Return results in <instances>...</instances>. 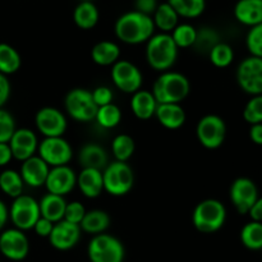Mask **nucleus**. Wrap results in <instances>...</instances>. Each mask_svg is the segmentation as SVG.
<instances>
[{"label": "nucleus", "instance_id": "de8ad7c7", "mask_svg": "<svg viewBox=\"0 0 262 262\" xmlns=\"http://www.w3.org/2000/svg\"><path fill=\"white\" fill-rule=\"evenodd\" d=\"M13 155L9 143H0V166H5L12 161Z\"/></svg>", "mask_w": 262, "mask_h": 262}, {"label": "nucleus", "instance_id": "423d86ee", "mask_svg": "<svg viewBox=\"0 0 262 262\" xmlns=\"http://www.w3.org/2000/svg\"><path fill=\"white\" fill-rule=\"evenodd\" d=\"M87 255L91 262H123L125 250L117 237L102 233L94 235L90 241Z\"/></svg>", "mask_w": 262, "mask_h": 262}, {"label": "nucleus", "instance_id": "58836bf2", "mask_svg": "<svg viewBox=\"0 0 262 262\" xmlns=\"http://www.w3.org/2000/svg\"><path fill=\"white\" fill-rule=\"evenodd\" d=\"M243 118L251 125L262 123V95L251 97L243 109Z\"/></svg>", "mask_w": 262, "mask_h": 262}, {"label": "nucleus", "instance_id": "bb28decb", "mask_svg": "<svg viewBox=\"0 0 262 262\" xmlns=\"http://www.w3.org/2000/svg\"><path fill=\"white\" fill-rule=\"evenodd\" d=\"M110 223H112V219L106 211L91 210V211L86 212L83 220L79 224V228H81L82 232L97 235L106 232L107 228L110 227Z\"/></svg>", "mask_w": 262, "mask_h": 262}, {"label": "nucleus", "instance_id": "c756f323", "mask_svg": "<svg viewBox=\"0 0 262 262\" xmlns=\"http://www.w3.org/2000/svg\"><path fill=\"white\" fill-rule=\"evenodd\" d=\"M22 59L19 53L9 43H0V73L4 76L14 74L19 71Z\"/></svg>", "mask_w": 262, "mask_h": 262}, {"label": "nucleus", "instance_id": "4c0bfd02", "mask_svg": "<svg viewBox=\"0 0 262 262\" xmlns=\"http://www.w3.org/2000/svg\"><path fill=\"white\" fill-rule=\"evenodd\" d=\"M219 42L220 37L216 30H214L211 27H202L200 30H197V36L193 48L197 51H200V53L209 54L211 51V49Z\"/></svg>", "mask_w": 262, "mask_h": 262}, {"label": "nucleus", "instance_id": "09e8293b", "mask_svg": "<svg viewBox=\"0 0 262 262\" xmlns=\"http://www.w3.org/2000/svg\"><path fill=\"white\" fill-rule=\"evenodd\" d=\"M248 215H250L251 219H252L253 222L262 223V197H258L257 201L255 202V205L251 207Z\"/></svg>", "mask_w": 262, "mask_h": 262}, {"label": "nucleus", "instance_id": "c85d7f7f", "mask_svg": "<svg viewBox=\"0 0 262 262\" xmlns=\"http://www.w3.org/2000/svg\"><path fill=\"white\" fill-rule=\"evenodd\" d=\"M152 15L155 28H159L163 33H170L179 25V15L168 2L159 4Z\"/></svg>", "mask_w": 262, "mask_h": 262}, {"label": "nucleus", "instance_id": "39448f33", "mask_svg": "<svg viewBox=\"0 0 262 262\" xmlns=\"http://www.w3.org/2000/svg\"><path fill=\"white\" fill-rule=\"evenodd\" d=\"M104 191L114 197L125 196L129 193L135 184V174L127 163L113 161L102 170Z\"/></svg>", "mask_w": 262, "mask_h": 262}, {"label": "nucleus", "instance_id": "7ed1b4c3", "mask_svg": "<svg viewBox=\"0 0 262 262\" xmlns=\"http://www.w3.org/2000/svg\"><path fill=\"white\" fill-rule=\"evenodd\" d=\"M178 51L170 33L161 32L146 42V60L151 68L163 73L176 64Z\"/></svg>", "mask_w": 262, "mask_h": 262}, {"label": "nucleus", "instance_id": "a18cd8bd", "mask_svg": "<svg viewBox=\"0 0 262 262\" xmlns=\"http://www.w3.org/2000/svg\"><path fill=\"white\" fill-rule=\"evenodd\" d=\"M158 0H136L135 2V10L142 13L146 15H152L158 8Z\"/></svg>", "mask_w": 262, "mask_h": 262}, {"label": "nucleus", "instance_id": "f3484780", "mask_svg": "<svg viewBox=\"0 0 262 262\" xmlns=\"http://www.w3.org/2000/svg\"><path fill=\"white\" fill-rule=\"evenodd\" d=\"M77 186V174L71 166H55L51 168L46 178L45 187L49 193L66 196Z\"/></svg>", "mask_w": 262, "mask_h": 262}, {"label": "nucleus", "instance_id": "5701e85b", "mask_svg": "<svg viewBox=\"0 0 262 262\" xmlns=\"http://www.w3.org/2000/svg\"><path fill=\"white\" fill-rule=\"evenodd\" d=\"M234 17L242 25L253 27L262 23V0H238Z\"/></svg>", "mask_w": 262, "mask_h": 262}, {"label": "nucleus", "instance_id": "49530a36", "mask_svg": "<svg viewBox=\"0 0 262 262\" xmlns=\"http://www.w3.org/2000/svg\"><path fill=\"white\" fill-rule=\"evenodd\" d=\"M10 96V83L8 81L7 76L0 73V109L5 105V102L9 100Z\"/></svg>", "mask_w": 262, "mask_h": 262}, {"label": "nucleus", "instance_id": "9d476101", "mask_svg": "<svg viewBox=\"0 0 262 262\" xmlns=\"http://www.w3.org/2000/svg\"><path fill=\"white\" fill-rule=\"evenodd\" d=\"M38 156L48 164L50 168L68 165L73 158L72 146L63 137L43 138L38 143Z\"/></svg>", "mask_w": 262, "mask_h": 262}, {"label": "nucleus", "instance_id": "b1692460", "mask_svg": "<svg viewBox=\"0 0 262 262\" xmlns=\"http://www.w3.org/2000/svg\"><path fill=\"white\" fill-rule=\"evenodd\" d=\"M158 101L154 97L152 92L140 90L135 92L130 99V110L135 117L140 120H148L155 115Z\"/></svg>", "mask_w": 262, "mask_h": 262}, {"label": "nucleus", "instance_id": "79ce46f5", "mask_svg": "<svg viewBox=\"0 0 262 262\" xmlns=\"http://www.w3.org/2000/svg\"><path fill=\"white\" fill-rule=\"evenodd\" d=\"M86 209L83 205L78 201H72L67 204L66 212H64V219L66 222L72 223V224L79 225L83 220L84 215H86Z\"/></svg>", "mask_w": 262, "mask_h": 262}, {"label": "nucleus", "instance_id": "3c124183", "mask_svg": "<svg viewBox=\"0 0 262 262\" xmlns=\"http://www.w3.org/2000/svg\"><path fill=\"white\" fill-rule=\"evenodd\" d=\"M8 219H9V211H8L7 206H5L4 202L0 200V230L5 227Z\"/></svg>", "mask_w": 262, "mask_h": 262}, {"label": "nucleus", "instance_id": "603ef678", "mask_svg": "<svg viewBox=\"0 0 262 262\" xmlns=\"http://www.w3.org/2000/svg\"><path fill=\"white\" fill-rule=\"evenodd\" d=\"M81 2H92V0H81Z\"/></svg>", "mask_w": 262, "mask_h": 262}, {"label": "nucleus", "instance_id": "c9c22d12", "mask_svg": "<svg viewBox=\"0 0 262 262\" xmlns=\"http://www.w3.org/2000/svg\"><path fill=\"white\" fill-rule=\"evenodd\" d=\"M171 38L178 49H188L194 45L197 36V30L192 25L182 23L178 25L170 33Z\"/></svg>", "mask_w": 262, "mask_h": 262}, {"label": "nucleus", "instance_id": "f704fd0d", "mask_svg": "<svg viewBox=\"0 0 262 262\" xmlns=\"http://www.w3.org/2000/svg\"><path fill=\"white\" fill-rule=\"evenodd\" d=\"M95 120H96L100 127L105 128V129H113L122 122V110L118 105L112 102V104L105 105V106L97 109Z\"/></svg>", "mask_w": 262, "mask_h": 262}, {"label": "nucleus", "instance_id": "9b49d317", "mask_svg": "<svg viewBox=\"0 0 262 262\" xmlns=\"http://www.w3.org/2000/svg\"><path fill=\"white\" fill-rule=\"evenodd\" d=\"M237 82L246 94L262 95V59L256 56L243 59L237 69Z\"/></svg>", "mask_w": 262, "mask_h": 262}, {"label": "nucleus", "instance_id": "0eeeda50", "mask_svg": "<svg viewBox=\"0 0 262 262\" xmlns=\"http://www.w3.org/2000/svg\"><path fill=\"white\" fill-rule=\"evenodd\" d=\"M64 106L72 119L81 123L95 120L99 109L92 99L91 91L86 89L71 90L64 100Z\"/></svg>", "mask_w": 262, "mask_h": 262}, {"label": "nucleus", "instance_id": "72a5a7b5", "mask_svg": "<svg viewBox=\"0 0 262 262\" xmlns=\"http://www.w3.org/2000/svg\"><path fill=\"white\" fill-rule=\"evenodd\" d=\"M135 150V140H133L129 135H125V133L118 135L112 142V152L117 161L127 163V161L133 156Z\"/></svg>", "mask_w": 262, "mask_h": 262}, {"label": "nucleus", "instance_id": "2eb2a0df", "mask_svg": "<svg viewBox=\"0 0 262 262\" xmlns=\"http://www.w3.org/2000/svg\"><path fill=\"white\" fill-rule=\"evenodd\" d=\"M230 201L239 214L246 215L258 199V189L255 182L250 178L241 177L230 186Z\"/></svg>", "mask_w": 262, "mask_h": 262}, {"label": "nucleus", "instance_id": "f03ea898", "mask_svg": "<svg viewBox=\"0 0 262 262\" xmlns=\"http://www.w3.org/2000/svg\"><path fill=\"white\" fill-rule=\"evenodd\" d=\"M189 91L191 83L184 74L166 71L156 78L151 92L158 104H181Z\"/></svg>", "mask_w": 262, "mask_h": 262}, {"label": "nucleus", "instance_id": "a19ab883", "mask_svg": "<svg viewBox=\"0 0 262 262\" xmlns=\"http://www.w3.org/2000/svg\"><path fill=\"white\" fill-rule=\"evenodd\" d=\"M15 120L9 112L0 109V143H8L15 132Z\"/></svg>", "mask_w": 262, "mask_h": 262}, {"label": "nucleus", "instance_id": "20e7f679", "mask_svg": "<svg viewBox=\"0 0 262 262\" xmlns=\"http://www.w3.org/2000/svg\"><path fill=\"white\" fill-rule=\"evenodd\" d=\"M227 220V209L215 199H207L197 204L192 212V224L204 234H212L222 229Z\"/></svg>", "mask_w": 262, "mask_h": 262}, {"label": "nucleus", "instance_id": "412c9836", "mask_svg": "<svg viewBox=\"0 0 262 262\" xmlns=\"http://www.w3.org/2000/svg\"><path fill=\"white\" fill-rule=\"evenodd\" d=\"M77 186L87 199H96L104 191L102 171L96 169H82L77 176Z\"/></svg>", "mask_w": 262, "mask_h": 262}, {"label": "nucleus", "instance_id": "c03bdc74", "mask_svg": "<svg viewBox=\"0 0 262 262\" xmlns=\"http://www.w3.org/2000/svg\"><path fill=\"white\" fill-rule=\"evenodd\" d=\"M53 228H54V223H51L50 220L41 216L40 219L36 222L35 227H33V230H35V233L38 235V237L49 238V235L51 234Z\"/></svg>", "mask_w": 262, "mask_h": 262}, {"label": "nucleus", "instance_id": "cd10ccee", "mask_svg": "<svg viewBox=\"0 0 262 262\" xmlns=\"http://www.w3.org/2000/svg\"><path fill=\"white\" fill-rule=\"evenodd\" d=\"M99 9L92 2H81L73 12V20L81 30H92L99 22Z\"/></svg>", "mask_w": 262, "mask_h": 262}, {"label": "nucleus", "instance_id": "7c9ffc66", "mask_svg": "<svg viewBox=\"0 0 262 262\" xmlns=\"http://www.w3.org/2000/svg\"><path fill=\"white\" fill-rule=\"evenodd\" d=\"M23 188H25V183L18 171L7 169L0 173V189L7 196L12 197L13 200L17 199L18 196L23 194Z\"/></svg>", "mask_w": 262, "mask_h": 262}, {"label": "nucleus", "instance_id": "e433bc0d", "mask_svg": "<svg viewBox=\"0 0 262 262\" xmlns=\"http://www.w3.org/2000/svg\"><path fill=\"white\" fill-rule=\"evenodd\" d=\"M209 58L212 66H215L216 68H227L234 60V51H233L232 46L220 41L217 45L211 49V51L209 53Z\"/></svg>", "mask_w": 262, "mask_h": 262}, {"label": "nucleus", "instance_id": "473e14b6", "mask_svg": "<svg viewBox=\"0 0 262 262\" xmlns=\"http://www.w3.org/2000/svg\"><path fill=\"white\" fill-rule=\"evenodd\" d=\"M179 17L197 18L205 12L206 0H168Z\"/></svg>", "mask_w": 262, "mask_h": 262}, {"label": "nucleus", "instance_id": "4be33fe9", "mask_svg": "<svg viewBox=\"0 0 262 262\" xmlns=\"http://www.w3.org/2000/svg\"><path fill=\"white\" fill-rule=\"evenodd\" d=\"M155 117L164 128L179 129L186 123V112L181 104H158Z\"/></svg>", "mask_w": 262, "mask_h": 262}, {"label": "nucleus", "instance_id": "f8f14e48", "mask_svg": "<svg viewBox=\"0 0 262 262\" xmlns=\"http://www.w3.org/2000/svg\"><path fill=\"white\" fill-rule=\"evenodd\" d=\"M112 79L118 90L129 95L140 91L143 83L141 71L128 60H118L112 67Z\"/></svg>", "mask_w": 262, "mask_h": 262}, {"label": "nucleus", "instance_id": "6e6552de", "mask_svg": "<svg viewBox=\"0 0 262 262\" xmlns=\"http://www.w3.org/2000/svg\"><path fill=\"white\" fill-rule=\"evenodd\" d=\"M41 217L38 202L28 194H20L13 200L9 209V219L14 228L26 232L35 227L36 222Z\"/></svg>", "mask_w": 262, "mask_h": 262}, {"label": "nucleus", "instance_id": "dca6fc26", "mask_svg": "<svg viewBox=\"0 0 262 262\" xmlns=\"http://www.w3.org/2000/svg\"><path fill=\"white\" fill-rule=\"evenodd\" d=\"M81 228L79 225L60 220L54 224L51 234L49 235V242L51 247L58 251H69L78 245L81 239Z\"/></svg>", "mask_w": 262, "mask_h": 262}, {"label": "nucleus", "instance_id": "f257e3e1", "mask_svg": "<svg viewBox=\"0 0 262 262\" xmlns=\"http://www.w3.org/2000/svg\"><path fill=\"white\" fill-rule=\"evenodd\" d=\"M115 36L128 45L147 42L155 32L152 17L137 10L124 13L117 19L114 26Z\"/></svg>", "mask_w": 262, "mask_h": 262}, {"label": "nucleus", "instance_id": "a878e982", "mask_svg": "<svg viewBox=\"0 0 262 262\" xmlns=\"http://www.w3.org/2000/svg\"><path fill=\"white\" fill-rule=\"evenodd\" d=\"M91 58L100 67L114 66L120 58V48L113 41H100L92 48Z\"/></svg>", "mask_w": 262, "mask_h": 262}, {"label": "nucleus", "instance_id": "ddd939ff", "mask_svg": "<svg viewBox=\"0 0 262 262\" xmlns=\"http://www.w3.org/2000/svg\"><path fill=\"white\" fill-rule=\"evenodd\" d=\"M0 252L10 261H23L30 253L28 237L17 228L4 230L0 234Z\"/></svg>", "mask_w": 262, "mask_h": 262}, {"label": "nucleus", "instance_id": "aec40b11", "mask_svg": "<svg viewBox=\"0 0 262 262\" xmlns=\"http://www.w3.org/2000/svg\"><path fill=\"white\" fill-rule=\"evenodd\" d=\"M78 160L82 169H96V170L101 171L109 164L106 150L102 146L94 142H89L82 146Z\"/></svg>", "mask_w": 262, "mask_h": 262}, {"label": "nucleus", "instance_id": "2f4dec72", "mask_svg": "<svg viewBox=\"0 0 262 262\" xmlns=\"http://www.w3.org/2000/svg\"><path fill=\"white\" fill-rule=\"evenodd\" d=\"M241 242L251 251L262 250V223L253 220L247 223L241 230Z\"/></svg>", "mask_w": 262, "mask_h": 262}, {"label": "nucleus", "instance_id": "a211bd4d", "mask_svg": "<svg viewBox=\"0 0 262 262\" xmlns=\"http://www.w3.org/2000/svg\"><path fill=\"white\" fill-rule=\"evenodd\" d=\"M9 147L12 150L13 159L19 161H26L27 159L36 155L38 148V140L36 133L28 128H19L15 129L9 142Z\"/></svg>", "mask_w": 262, "mask_h": 262}, {"label": "nucleus", "instance_id": "393cba45", "mask_svg": "<svg viewBox=\"0 0 262 262\" xmlns=\"http://www.w3.org/2000/svg\"><path fill=\"white\" fill-rule=\"evenodd\" d=\"M38 206H40L41 216L50 220L54 224L64 219L67 201L64 200L63 196H58V194L53 193L45 194L41 199V201L38 202Z\"/></svg>", "mask_w": 262, "mask_h": 262}, {"label": "nucleus", "instance_id": "4468645a", "mask_svg": "<svg viewBox=\"0 0 262 262\" xmlns=\"http://www.w3.org/2000/svg\"><path fill=\"white\" fill-rule=\"evenodd\" d=\"M35 124L38 132L45 136V138L63 137L68 127L66 115L56 107L51 106L42 107L36 113Z\"/></svg>", "mask_w": 262, "mask_h": 262}, {"label": "nucleus", "instance_id": "ea45409f", "mask_svg": "<svg viewBox=\"0 0 262 262\" xmlns=\"http://www.w3.org/2000/svg\"><path fill=\"white\" fill-rule=\"evenodd\" d=\"M246 45L251 56L262 59V23L250 28L246 37Z\"/></svg>", "mask_w": 262, "mask_h": 262}, {"label": "nucleus", "instance_id": "6ab92c4d", "mask_svg": "<svg viewBox=\"0 0 262 262\" xmlns=\"http://www.w3.org/2000/svg\"><path fill=\"white\" fill-rule=\"evenodd\" d=\"M49 171H50V166L40 156L35 155L23 161L19 174L23 179V183L32 188H40L45 186Z\"/></svg>", "mask_w": 262, "mask_h": 262}, {"label": "nucleus", "instance_id": "37998d69", "mask_svg": "<svg viewBox=\"0 0 262 262\" xmlns=\"http://www.w3.org/2000/svg\"><path fill=\"white\" fill-rule=\"evenodd\" d=\"M92 99H94L95 104L97 105V107L105 106V105H109L113 102L114 99V94H113L112 89H109L107 86H99L91 91Z\"/></svg>", "mask_w": 262, "mask_h": 262}, {"label": "nucleus", "instance_id": "8fccbe9b", "mask_svg": "<svg viewBox=\"0 0 262 262\" xmlns=\"http://www.w3.org/2000/svg\"><path fill=\"white\" fill-rule=\"evenodd\" d=\"M250 138L255 145L262 146V123H260V124L251 125Z\"/></svg>", "mask_w": 262, "mask_h": 262}, {"label": "nucleus", "instance_id": "1a4fd4ad", "mask_svg": "<svg viewBox=\"0 0 262 262\" xmlns=\"http://www.w3.org/2000/svg\"><path fill=\"white\" fill-rule=\"evenodd\" d=\"M199 142L207 150H216L227 137V124L219 115L207 114L199 120L196 127Z\"/></svg>", "mask_w": 262, "mask_h": 262}]
</instances>
